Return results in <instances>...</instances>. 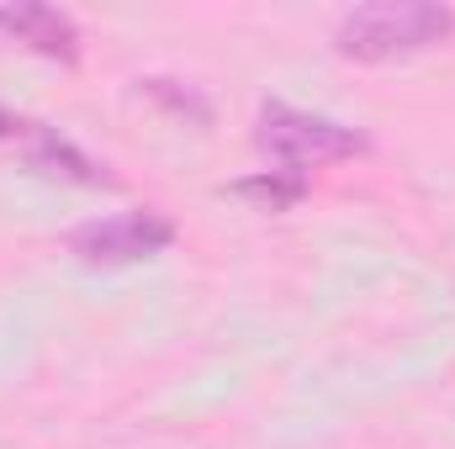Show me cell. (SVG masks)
Masks as SVG:
<instances>
[{"label":"cell","instance_id":"2","mask_svg":"<svg viewBox=\"0 0 455 449\" xmlns=\"http://www.w3.org/2000/svg\"><path fill=\"white\" fill-rule=\"evenodd\" d=\"M175 243V223L159 212H122L101 223H80L69 232V254L91 270H122L138 259H154Z\"/></svg>","mask_w":455,"mask_h":449},{"label":"cell","instance_id":"4","mask_svg":"<svg viewBox=\"0 0 455 449\" xmlns=\"http://www.w3.org/2000/svg\"><path fill=\"white\" fill-rule=\"evenodd\" d=\"M0 32H11L16 43L37 48L43 59H59V64H75L80 59V27L59 5H37V0L0 5Z\"/></svg>","mask_w":455,"mask_h":449},{"label":"cell","instance_id":"5","mask_svg":"<svg viewBox=\"0 0 455 449\" xmlns=\"http://www.w3.org/2000/svg\"><path fill=\"white\" fill-rule=\"evenodd\" d=\"M27 138H32V148H27V164H32V169L59 175V180H75V185H112V175H107L91 154H80L69 138H59L53 127H32Z\"/></svg>","mask_w":455,"mask_h":449},{"label":"cell","instance_id":"6","mask_svg":"<svg viewBox=\"0 0 455 449\" xmlns=\"http://www.w3.org/2000/svg\"><path fill=\"white\" fill-rule=\"evenodd\" d=\"M233 191L249 196V201H259V207H270V212H286V207H297V201L307 196V175L286 164V169H270V175H249V180H238Z\"/></svg>","mask_w":455,"mask_h":449},{"label":"cell","instance_id":"1","mask_svg":"<svg viewBox=\"0 0 455 449\" xmlns=\"http://www.w3.org/2000/svg\"><path fill=\"white\" fill-rule=\"evenodd\" d=\"M455 32V11L435 0H376L349 11L334 32L339 59L355 64H392V59H413L435 43H445Z\"/></svg>","mask_w":455,"mask_h":449},{"label":"cell","instance_id":"7","mask_svg":"<svg viewBox=\"0 0 455 449\" xmlns=\"http://www.w3.org/2000/svg\"><path fill=\"white\" fill-rule=\"evenodd\" d=\"M143 91H148L159 106H170L175 116H191V122H202V127L212 122V106H207L196 91H175V80H143Z\"/></svg>","mask_w":455,"mask_h":449},{"label":"cell","instance_id":"8","mask_svg":"<svg viewBox=\"0 0 455 449\" xmlns=\"http://www.w3.org/2000/svg\"><path fill=\"white\" fill-rule=\"evenodd\" d=\"M27 132H32V122H21V116L0 112V138H27Z\"/></svg>","mask_w":455,"mask_h":449},{"label":"cell","instance_id":"3","mask_svg":"<svg viewBox=\"0 0 455 449\" xmlns=\"http://www.w3.org/2000/svg\"><path fill=\"white\" fill-rule=\"evenodd\" d=\"M254 143L281 154L291 169H302L307 159H349V154H365V138L344 122H329V116L297 112V106H281L270 101L259 112V127H254Z\"/></svg>","mask_w":455,"mask_h":449}]
</instances>
